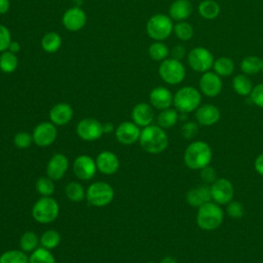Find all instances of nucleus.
Here are the masks:
<instances>
[{
    "mask_svg": "<svg viewBox=\"0 0 263 263\" xmlns=\"http://www.w3.org/2000/svg\"><path fill=\"white\" fill-rule=\"evenodd\" d=\"M18 66V59L16 53L5 50L0 53V71L5 74L13 73Z\"/></svg>",
    "mask_w": 263,
    "mask_h": 263,
    "instance_id": "obj_32",
    "label": "nucleus"
},
{
    "mask_svg": "<svg viewBox=\"0 0 263 263\" xmlns=\"http://www.w3.org/2000/svg\"><path fill=\"white\" fill-rule=\"evenodd\" d=\"M198 123L196 121H186L181 127V134L184 139L191 140L198 134Z\"/></svg>",
    "mask_w": 263,
    "mask_h": 263,
    "instance_id": "obj_42",
    "label": "nucleus"
},
{
    "mask_svg": "<svg viewBox=\"0 0 263 263\" xmlns=\"http://www.w3.org/2000/svg\"><path fill=\"white\" fill-rule=\"evenodd\" d=\"M194 112L196 122L202 126L214 125L220 120L221 117L220 109L214 104L200 105Z\"/></svg>",
    "mask_w": 263,
    "mask_h": 263,
    "instance_id": "obj_18",
    "label": "nucleus"
},
{
    "mask_svg": "<svg viewBox=\"0 0 263 263\" xmlns=\"http://www.w3.org/2000/svg\"><path fill=\"white\" fill-rule=\"evenodd\" d=\"M60 214V205L51 196L40 197L32 208V217L41 224L53 222Z\"/></svg>",
    "mask_w": 263,
    "mask_h": 263,
    "instance_id": "obj_6",
    "label": "nucleus"
},
{
    "mask_svg": "<svg viewBox=\"0 0 263 263\" xmlns=\"http://www.w3.org/2000/svg\"><path fill=\"white\" fill-rule=\"evenodd\" d=\"M114 198L113 187L103 181H97L91 183L86 189V199L95 206H105L112 202Z\"/></svg>",
    "mask_w": 263,
    "mask_h": 263,
    "instance_id": "obj_8",
    "label": "nucleus"
},
{
    "mask_svg": "<svg viewBox=\"0 0 263 263\" xmlns=\"http://www.w3.org/2000/svg\"><path fill=\"white\" fill-rule=\"evenodd\" d=\"M186 202L193 208H199L202 204L212 201L211 187L206 184H201L190 188L185 195Z\"/></svg>",
    "mask_w": 263,
    "mask_h": 263,
    "instance_id": "obj_20",
    "label": "nucleus"
},
{
    "mask_svg": "<svg viewBox=\"0 0 263 263\" xmlns=\"http://www.w3.org/2000/svg\"><path fill=\"white\" fill-rule=\"evenodd\" d=\"M186 60L193 71L202 74L213 68L215 58L212 51L206 47L195 46L187 52Z\"/></svg>",
    "mask_w": 263,
    "mask_h": 263,
    "instance_id": "obj_9",
    "label": "nucleus"
},
{
    "mask_svg": "<svg viewBox=\"0 0 263 263\" xmlns=\"http://www.w3.org/2000/svg\"><path fill=\"white\" fill-rule=\"evenodd\" d=\"M33 142L39 147H48L55 141L58 129L51 121H43L37 124L32 133Z\"/></svg>",
    "mask_w": 263,
    "mask_h": 263,
    "instance_id": "obj_13",
    "label": "nucleus"
},
{
    "mask_svg": "<svg viewBox=\"0 0 263 263\" xmlns=\"http://www.w3.org/2000/svg\"><path fill=\"white\" fill-rule=\"evenodd\" d=\"M147 263H156V262H147Z\"/></svg>",
    "mask_w": 263,
    "mask_h": 263,
    "instance_id": "obj_53",
    "label": "nucleus"
},
{
    "mask_svg": "<svg viewBox=\"0 0 263 263\" xmlns=\"http://www.w3.org/2000/svg\"><path fill=\"white\" fill-rule=\"evenodd\" d=\"M174 23L168 14L156 13L146 23V33L154 41H163L173 34Z\"/></svg>",
    "mask_w": 263,
    "mask_h": 263,
    "instance_id": "obj_5",
    "label": "nucleus"
},
{
    "mask_svg": "<svg viewBox=\"0 0 263 263\" xmlns=\"http://www.w3.org/2000/svg\"><path fill=\"white\" fill-rule=\"evenodd\" d=\"M224 220V212L220 204L209 201L197 208L196 224L204 231H212L219 228Z\"/></svg>",
    "mask_w": 263,
    "mask_h": 263,
    "instance_id": "obj_3",
    "label": "nucleus"
},
{
    "mask_svg": "<svg viewBox=\"0 0 263 263\" xmlns=\"http://www.w3.org/2000/svg\"><path fill=\"white\" fill-rule=\"evenodd\" d=\"M201 103V92L192 85H185L174 93L173 106L179 113L194 112Z\"/></svg>",
    "mask_w": 263,
    "mask_h": 263,
    "instance_id": "obj_4",
    "label": "nucleus"
},
{
    "mask_svg": "<svg viewBox=\"0 0 263 263\" xmlns=\"http://www.w3.org/2000/svg\"><path fill=\"white\" fill-rule=\"evenodd\" d=\"M254 85L250 77L243 73L237 74L232 79V88L234 92L241 97L250 96Z\"/></svg>",
    "mask_w": 263,
    "mask_h": 263,
    "instance_id": "obj_26",
    "label": "nucleus"
},
{
    "mask_svg": "<svg viewBox=\"0 0 263 263\" xmlns=\"http://www.w3.org/2000/svg\"><path fill=\"white\" fill-rule=\"evenodd\" d=\"M98 168L96 160L89 155H79L73 162V172L75 176L83 181H87L93 178Z\"/></svg>",
    "mask_w": 263,
    "mask_h": 263,
    "instance_id": "obj_15",
    "label": "nucleus"
},
{
    "mask_svg": "<svg viewBox=\"0 0 263 263\" xmlns=\"http://www.w3.org/2000/svg\"><path fill=\"white\" fill-rule=\"evenodd\" d=\"M260 263H263V262H260Z\"/></svg>",
    "mask_w": 263,
    "mask_h": 263,
    "instance_id": "obj_54",
    "label": "nucleus"
},
{
    "mask_svg": "<svg viewBox=\"0 0 263 263\" xmlns=\"http://www.w3.org/2000/svg\"><path fill=\"white\" fill-rule=\"evenodd\" d=\"M198 87L201 95L209 98H215L222 91V77H220L214 71H206L201 74L198 81Z\"/></svg>",
    "mask_w": 263,
    "mask_h": 263,
    "instance_id": "obj_12",
    "label": "nucleus"
},
{
    "mask_svg": "<svg viewBox=\"0 0 263 263\" xmlns=\"http://www.w3.org/2000/svg\"><path fill=\"white\" fill-rule=\"evenodd\" d=\"M261 74L263 76V59H262V70H261Z\"/></svg>",
    "mask_w": 263,
    "mask_h": 263,
    "instance_id": "obj_52",
    "label": "nucleus"
},
{
    "mask_svg": "<svg viewBox=\"0 0 263 263\" xmlns=\"http://www.w3.org/2000/svg\"><path fill=\"white\" fill-rule=\"evenodd\" d=\"M159 77L168 85H178L186 77V68L182 61L167 58L158 67Z\"/></svg>",
    "mask_w": 263,
    "mask_h": 263,
    "instance_id": "obj_7",
    "label": "nucleus"
},
{
    "mask_svg": "<svg viewBox=\"0 0 263 263\" xmlns=\"http://www.w3.org/2000/svg\"><path fill=\"white\" fill-rule=\"evenodd\" d=\"M29 263H57V261L50 250L38 247L29 256Z\"/></svg>",
    "mask_w": 263,
    "mask_h": 263,
    "instance_id": "obj_38",
    "label": "nucleus"
},
{
    "mask_svg": "<svg viewBox=\"0 0 263 263\" xmlns=\"http://www.w3.org/2000/svg\"><path fill=\"white\" fill-rule=\"evenodd\" d=\"M76 134L83 141H96L104 134L103 124L95 118H83L76 125Z\"/></svg>",
    "mask_w": 263,
    "mask_h": 263,
    "instance_id": "obj_11",
    "label": "nucleus"
},
{
    "mask_svg": "<svg viewBox=\"0 0 263 263\" xmlns=\"http://www.w3.org/2000/svg\"><path fill=\"white\" fill-rule=\"evenodd\" d=\"M254 167H255V171L263 177V153L259 154L255 161H254Z\"/></svg>",
    "mask_w": 263,
    "mask_h": 263,
    "instance_id": "obj_47",
    "label": "nucleus"
},
{
    "mask_svg": "<svg viewBox=\"0 0 263 263\" xmlns=\"http://www.w3.org/2000/svg\"><path fill=\"white\" fill-rule=\"evenodd\" d=\"M132 119L140 127L152 124L154 119L153 107L148 103H138L132 110Z\"/></svg>",
    "mask_w": 263,
    "mask_h": 263,
    "instance_id": "obj_22",
    "label": "nucleus"
},
{
    "mask_svg": "<svg viewBox=\"0 0 263 263\" xmlns=\"http://www.w3.org/2000/svg\"><path fill=\"white\" fill-rule=\"evenodd\" d=\"M148 55L152 61L161 63L170 55V48L162 41H154L148 47Z\"/></svg>",
    "mask_w": 263,
    "mask_h": 263,
    "instance_id": "obj_31",
    "label": "nucleus"
},
{
    "mask_svg": "<svg viewBox=\"0 0 263 263\" xmlns=\"http://www.w3.org/2000/svg\"><path fill=\"white\" fill-rule=\"evenodd\" d=\"M40 246L47 250L55 249L61 242V234L54 229H48L44 231L39 237Z\"/></svg>",
    "mask_w": 263,
    "mask_h": 263,
    "instance_id": "obj_36",
    "label": "nucleus"
},
{
    "mask_svg": "<svg viewBox=\"0 0 263 263\" xmlns=\"http://www.w3.org/2000/svg\"><path fill=\"white\" fill-rule=\"evenodd\" d=\"M36 190L41 196H51L54 192L53 180L49 177H40L36 181Z\"/></svg>",
    "mask_w": 263,
    "mask_h": 263,
    "instance_id": "obj_39",
    "label": "nucleus"
},
{
    "mask_svg": "<svg viewBox=\"0 0 263 263\" xmlns=\"http://www.w3.org/2000/svg\"><path fill=\"white\" fill-rule=\"evenodd\" d=\"M170 55L172 59L182 61L187 57V51L184 45L182 44H177L173 48L170 49Z\"/></svg>",
    "mask_w": 263,
    "mask_h": 263,
    "instance_id": "obj_46",
    "label": "nucleus"
},
{
    "mask_svg": "<svg viewBox=\"0 0 263 263\" xmlns=\"http://www.w3.org/2000/svg\"><path fill=\"white\" fill-rule=\"evenodd\" d=\"M10 8V0H0V14H5Z\"/></svg>",
    "mask_w": 263,
    "mask_h": 263,
    "instance_id": "obj_48",
    "label": "nucleus"
},
{
    "mask_svg": "<svg viewBox=\"0 0 263 263\" xmlns=\"http://www.w3.org/2000/svg\"><path fill=\"white\" fill-rule=\"evenodd\" d=\"M210 187L212 201L220 205H226L231 200H233L234 188L228 179L218 178L213 184L210 185Z\"/></svg>",
    "mask_w": 263,
    "mask_h": 263,
    "instance_id": "obj_10",
    "label": "nucleus"
},
{
    "mask_svg": "<svg viewBox=\"0 0 263 263\" xmlns=\"http://www.w3.org/2000/svg\"><path fill=\"white\" fill-rule=\"evenodd\" d=\"M33 143L32 134L28 132H18L13 137V144L18 149H26Z\"/></svg>",
    "mask_w": 263,
    "mask_h": 263,
    "instance_id": "obj_41",
    "label": "nucleus"
},
{
    "mask_svg": "<svg viewBox=\"0 0 263 263\" xmlns=\"http://www.w3.org/2000/svg\"><path fill=\"white\" fill-rule=\"evenodd\" d=\"M249 97L255 106L263 109V82L256 84Z\"/></svg>",
    "mask_w": 263,
    "mask_h": 263,
    "instance_id": "obj_43",
    "label": "nucleus"
},
{
    "mask_svg": "<svg viewBox=\"0 0 263 263\" xmlns=\"http://www.w3.org/2000/svg\"><path fill=\"white\" fill-rule=\"evenodd\" d=\"M9 51L13 52V53H17L20 50H21V44L18 41H15V40H11L9 46H8V49Z\"/></svg>",
    "mask_w": 263,
    "mask_h": 263,
    "instance_id": "obj_49",
    "label": "nucleus"
},
{
    "mask_svg": "<svg viewBox=\"0 0 263 263\" xmlns=\"http://www.w3.org/2000/svg\"><path fill=\"white\" fill-rule=\"evenodd\" d=\"M193 11L189 0H175L168 7V16L175 22L187 21Z\"/></svg>",
    "mask_w": 263,
    "mask_h": 263,
    "instance_id": "obj_24",
    "label": "nucleus"
},
{
    "mask_svg": "<svg viewBox=\"0 0 263 263\" xmlns=\"http://www.w3.org/2000/svg\"><path fill=\"white\" fill-rule=\"evenodd\" d=\"M184 163L192 171H200L211 164L213 152L210 145L204 141L190 143L184 151Z\"/></svg>",
    "mask_w": 263,
    "mask_h": 263,
    "instance_id": "obj_2",
    "label": "nucleus"
},
{
    "mask_svg": "<svg viewBox=\"0 0 263 263\" xmlns=\"http://www.w3.org/2000/svg\"><path fill=\"white\" fill-rule=\"evenodd\" d=\"M179 116V112L175 108H167L161 110L156 118L157 125H159L163 129L171 128L177 124Z\"/></svg>",
    "mask_w": 263,
    "mask_h": 263,
    "instance_id": "obj_30",
    "label": "nucleus"
},
{
    "mask_svg": "<svg viewBox=\"0 0 263 263\" xmlns=\"http://www.w3.org/2000/svg\"><path fill=\"white\" fill-rule=\"evenodd\" d=\"M11 40L12 39L9 29L6 26L0 24V53L8 49Z\"/></svg>",
    "mask_w": 263,
    "mask_h": 263,
    "instance_id": "obj_45",
    "label": "nucleus"
},
{
    "mask_svg": "<svg viewBox=\"0 0 263 263\" xmlns=\"http://www.w3.org/2000/svg\"><path fill=\"white\" fill-rule=\"evenodd\" d=\"M0 263H29V256L22 250H8L0 255Z\"/></svg>",
    "mask_w": 263,
    "mask_h": 263,
    "instance_id": "obj_37",
    "label": "nucleus"
},
{
    "mask_svg": "<svg viewBox=\"0 0 263 263\" xmlns=\"http://www.w3.org/2000/svg\"><path fill=\"white\" fill-rule=\"evenodd\" d=\"M103 130L104 133H110L113 130V124L110 123V122H107V123H104L103 124Z\"/></svg>",
    "mask_w": 263,
    "mask_h": 263,
    "instance_id": "obj_51",
    "label": "nucleus"
},
{
    "mask_svg": "<svg viewBox=\"0 0 263 263\" xmlns=\"http://www.w3.org/2000/svg\"><path fill=\"white\" fill-rule=\"evenodd\" d=\"M226 213L231 219H241L245 215V208L241 202L237 200H231L226 204Z\"/></svg>",
    "mask_w": 263,
    "mask_h": 263,
    "instance_id": "obj_40",
    "label": "nucleus"
},
{
    "mask_svg": "<svg viewBox=\"0 0 263 263\" xmlns=\"http://www.w3.org/2000/svg\"><path fill=\"white\" fill-rule=\"evenodd\" d=\"M212 69L220 77H228L233 74L235 70V64L230 58L223 55L215 59Z\"/></svg>",
    "mask_w": 263,
    "mask_h": 263,
    "instance_id": "obj_29",
    "label": "nucleus"
},
{
    "mask_svg": "<svg viewBox=\"0 0 263 263\" xmlns=\"http://www.w3.org/2000/svg\"><path fill=\"white\" fill-rule=\"evenodd\" d=\"M241 73L252 76L261 73L262 59L258 55H247L240 62Z\"/></svg>",
    "mask_w": 263,
    "mask_h": 263,
    "instance_id": "obj_28",
    "label": "nucleus"
},
{
    "mask_svg": "<svg viewBox=\"0 0 263 263\" xmlns=\"http://www.w3.org/2000/svg\"><path fill=\"white\" fill-rule=\"evenodd\" d=\"M66 196L73 202H80L86 197V191L84 187L78 182H70L65 188Z\"/></svg>",
    "mask_w": 263,
    "mask_h": 263,
    "instance_id": "obj_35",
    "label": "nucleus"
},
{
    "mask_svg": "<svg viewBox=\"0 0 263 263\" xmlns=\"http://www.w3.org/2000/svg\"><path fill=\"white\" fill-rule=\"evenodd\" d=\"M174 95L165 86H156L149 92L150 105L159 111L171 108L173 105Z\"/></svg>",
    "mask_w": 263,
    "mask_h": 263,
    "instance_id": "obj_17",
    "label": "nucleus"
},
{
    "mask_svg": "<svg viewBox=\"0 0 263 263\" xmlns=\"http://www.w3.org/2000/svg\"><path fill=\"white\" fill-rule=\"evenodd\" d=\"M41 48L47 53L57 52L62 46V37L57 32H47L45 33L40 41Z\"/></svg>",
    "mask_w": 263,
    "mask_h": 263,
    "instance_id": "obj_27",
    "label": "nucleus"
},
{
    "mask_svg": "<svg viewBox=\"0 0 263 263\" xmlns=\"http://www.w3.org/2000/svg\"><path fill=\"white\" fill-rule=\"evenodd\" d=\"M139 143L146 152L159 154L167 148L168 137L162 127L157 124H150L141 130Z\"/></svg>",
    "mask_w": 263,
    "mask_h": 263,
    "instance_id": "obj_1",
    "label": "nucleus"
},
{
    "mask_svg": "<svg viewBox=\"0 0 263 263\" xmlns=\"http://www.w3.org/2000/svg\"><path fill=\"white\" fill-rule=\"evenodd\" d=\"M174 35L180 40V41H189L192 39L194 35V29L190 23L187 21H182V22H176L174 24V29H173Z\"/></svg>",
    "mask_w": 263,
    "mask_h": 263,
    "instance_id": "obj_34",
    "label": "nucleus"
},
{
    "mask_svg": "<svg viewBox=\"0 0 263 263\" xmlns=\"http://www.w3.org/2000/svg\"><path fill=\"white\" fill-rule=\"evenodd\" d=\"M97 168L100 173L104 175H113L119 168V158L112 151H102L98 154L96 158Z\"/></svg>",
    "mask_w": 263,
    "mask_h": 263,
    "instance_id": "obj_21",
    "label": "nucleus"
},
{
    "mask_svg": "<svg viewBox=\"0 0 263 263\" xmlns=\"http://www.w3.org/2000/svg\"><path fill=\"white\" fill-rule=\"evenodd\" d=\"M140 126L134 121H123L115 128V138L122 145H133L139 141Z\"/></svg>",
    "mask_w": 263,
    "mask_h": 263,
    "instance_id": "obj_16",
    "label": "nucleus"
},
{
    "mask_svg": "<svg viewBox=\"0 0 263 263\" xmlns=\"http://www.w3.org/2000/svg\"><path fill=\"white\" fill-rule=\"evenodd\" d=\"M159 263H177V260L173 256H165L161 259Z\"/></svg>",
    "mask_w": 263,
    "mask_h": 263,
    "instance_id": "obj_50",
    "label": "nucleus"
},
{
    "mask_svg": "<svg viewBox=\"0 0 263 263\" xmlns=\"http://www.w3.org/2000/svg\"><path fill=\"white\" fill-rule=\"evenodd\" d=\"M87 22L85 11L79 6H73L68 8L63 16L62 24L64 28L70 32H78L84 28Z\"/></svg>",
    "mask_w": 263,
    "mask_h": 263,
    "instance_id": "obj_14",
    "label": "nucleus"
},
{
    "mask_svg": "<svg viewBox=\"0 0 263 263\" xmlns=\"http://www.w3.org/2000/svg\"><path fill=\"white\" fill-rule=\"evenodd\" d=\"M200 179L203 182V184H206V185L213 184L218 179L216 170L211 165L204 166L203 168L200 170Z\"/></svg>",
    "mask_w": 263,
    "mask_h": 263,
    "instance_id": "obj_44",
    "label": "nucleus"
},
{
    "mask_svg": "<svg viewBox=\"0 0 263 263\" xmlns=\"http://www.w3.org/2000/svg\"><path fill=\"white\" fill-rule=\"evenodd\" d=\"M68 167L69 160L67 156L62 153H55L50 157L46 165V176L53 181H59L65 176Z\"/></svg>",
    "mask_w": 263,
    "mask_h": 263,
    "instance_id": "obj_19",
    "label": "nucleus"
},
{
    "mask_svg": "<svg viewBox=\"0 0 263 263\" xmlns=\"http://www.w3.org/2000/svg\"><path fill=\"white\" fill-rule=\"evenodd\" d=\"M40 245L38 235L34 231H26L20 238V249L25 253H32Z\"/></svg>",
    "mask_w": 263,
    "mask_h": 263,
    "instance_id": "obj_33",
    "label": "nucleus"
},
{
    "mask_svg": "<svg viewBox=\"0 0 263 263\" xmlns=\"http://www.w3.org/2000/svg\"><path fill=\"white\" fill-rule=\"evenodd\" d=\"M199 15L206 21H213L220 14L221 8L217 1L215 0H202L197 7Z\"/></svg>",
    "mask_w": 263,
    "mask_h": 263,
    "instance_id": "obj_25",
    "label": "nucleus"
},
{
    "mask_svg": "<svg viewBox=\"0 0 263 263\" xmlns=\"http://www.w3.org/2000/svg\"><path fill=\"white\" fill-rule=\"evenodd\" d=\"M49 120L54 125H65L73 117V109L68 103H58L49 110Z\"/></svg>",
    "mask_w": 263,
    "mask_h": 263,
    "instance_id": "obj_23",
    "label": "nucleus"
}]
</instances>
